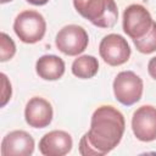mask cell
I'll return each mask as SVG.
<instances>
[{"label":"cell","instance_id":"1","mask_svg":"<svg viewBox=\"0 0 156 156\" xmlns=\"http://www.w3.org/2000/svg\"><path fill=\"white\" fill-rule=\"evenodd\" d=\"M126 129L124 116L111 105L99 106L91 116L90 129L79 141L83 156H104L111 152L122 140Z\"/></svg>","mask_w":156,"mask_h":156},{"label":"cell","instance_id":"2","mask_svg":"<svg viewBox=\"0 0 156 156\" xmlns=\"http://www.w3.org/2000/svg\"><path fill=\"white\" fill-rule=\"evenodd\" d=\"M76 11L99 28H111L118 20L115 0H73Z\"/></svg>","mask_w":156,"mask_h":156},{"label":"cell","instance_id":"3","mask_svg":"<svg viewBox=\"0 0 156 156\" xmlns=\"http://www.w3.org/2000/svg\"><path fill=\"white\" fill-rule=\"evenodd\" d=\"M123 30L133 40L144 39L156 26L149 10L140 4H132L123 12Z\"/></svg>","mask_w":156,"mask_h":156},{"label":"cell","instance_id":"4","mask_svg":"<svg viewBox=\"0 0 156 156\" xmlns=\"http://www.w3.org/2000/svg\"><path fill=\"white\" fill-rule=\"evenodd\" d=\"M13 30L21 41L26 44H35L44 38L46 22L43 15L38 11L24 10L16 16Z\"/></svg>","mask_w":156,"mask_h":156},{"label":"cell","instance_id":"5","mask_svg":"<svg viewBox=\"0 0 156 156\" xmlns=\"http://www.w3.org/2000/svg\"><path fill=\"white\" fill-rule=\"evenodd\" d=\"M113 94L118 102L124 106L136 104L143 95V79L133 71H122L113 79Z\"/></svg>","mask_w":156,"mask_h":156},{"label":"cell","instance_id":"6","mask_svg":"<svg viewBox=\"0 0 156 156\" xmlns=\"http://www.w3.org/2000/svg\"><path fill=\"white\" fill-rule=\"evenodd\" d=\"M89 44L87 30L78 24H68L62 27L55 38L56 48L67 56H77L82 54Z\"/></svg>","mask_w":156,"mask_h":156},{"label":"cell","instance_id":"7","mask_svg":"<svg viewBox=\"0 0 156 156\" xmlns=\"http://www.w3.org/2000/svg\"><path fill=\"white\" fill-rule=\"evenodd\" d=\"M99 54L104 62L110 66H121L126 63L132 54L128 41L119 34H107L99 45Z\"/></svg>","mask_w":156,"mask_h":156},{"label":"cell","instance_id":"8","mask_svg":"<svg viewBox=\"0 0 156 156\" xmlns=\"http://www.w3.org/2000/svg\"><path fill=\"white\" fill-rule=\"evenodd\" d=\"M132 130L140 141L156 140V107L143 105L136 108L132 117Z\"/></svg>","mask_w":156,"mask_h":156},{"label":"cell","instance_id":"9","mask_svg":"<svg viewBox=\"0 0 156 156\" xmlns=\"http://www.w3.org/2000/svg\"><path fill=\"white\" fill-rule=\"evenodd\" d=\"M34 139L24 130H12L1 141V156H29L34 151Z\"/></svg>","mask_w":156,"mask_h":156},{"label":"cell","instance_id":"10","mask_svg":"<svg viewBox=\"0 0 156 156\" xmlns=\"http://www.w3.org/2000/svg\"><path fill=\"white\" fill-rule=\"evenodd\" d=\"M54 117V111L51 104L40 96L32 98L24 108V119L33 128H45L48 127Z\"/></svg>","mask_w":156,"mask_h":156},{"label":"cell","instance_id":"11","mask_svg":"<svg viewBox=\"0 0 156 156\" xmlns=\"http://www.w3.org/2000/svg\"><path fill=\"white\" fill-rule=\"evenodd\" d=\"M72 146V136L65 130H51L39 141V151L44 156H65Z\"/></svg>","mask_w":156,"mask_h":156},{"label":"cell","instance_id":"12","mask_svg":"<svg viewBox=\"0 0 156 156\" xmlns=\"http://www.w3.org/2000/svg\"><path fill=\"white\" fill-rule=\"evenodd\" d=\"M65 62L56 55H43L37 60V74L44 80H57L65 73Z\"/></svg>","mask_w":156,"mask_h":156},{"label":"cell","instance_id":"13","mask_svg":"<svg viewBox=\"0 0 156 156\" xmlns=\"http://www.w3.org/2000/svg\"><path fill=\"white\" fill-rule=\"evenodd\" d=\"M72 73L80 79L93 78L99 71V61L91 55H82L72 63Z\"/></svg>","mask_w":156,"mask_h":156},{"label":"cell","instance_id":"14","mask_svg":"<svg viewBox=\"0 0 156 156\" xmlns=\"http://www.w3.org/2000/svg\"><path fill=\"white\" fill-rule=\"evenodd\" d=\"M136 50L141 54H152L156 51V26L154 29L141 40H135L133 41Z\"/></svg>","mask_w":156,"mask_h":156},{"label":"cell","instance_id":"15","mask_svg":"<svg viewBox=\"0 0 156 156\" xmlns=\"http://www.w3.org/2000/svg\"><path fill=\"white\" fill-rule=\"evenodd\" d=\"M0 41H1L0 61L1 62H6V61L11 60L13 57V55L16 54V45H15V41L4 32L0 35Z\"/></svg>","mask_w":156,"mask_h":156},{"label":"cell","instance_id":"16","mask_svg":"<svg viewBox=\"0 0 156 156\" xmlns=\"http://www.w3.org/2000/svg\"><path fill=\"white\" fill-rule=\"evenodd\" d=\"M1 78H2V93H1V107H4L7 101L11 99V94H12V89H11V83L9 82L7 77L5 73H1Z\"/></svg>","mask_w":156,"mask_h":156},{"label":"cell","instance_id":"17","mask_svg":"<svg viewBox=\"0 0 156 156\" xmlns=\"http://www.w3.org/2000/svg\"><path fill=\"white\" fill-rule=\"evenodd\" d=\"M147 72H149L150 77L156 80V56L150 58V61L147 63Z\"/></svg>","mask_w":156,"mask_h":156},{"label":"cell","instance_id":"18","mask_svg":"<svg viewBox=\"0 0 156 156\" xmlns=\"http://www.w3.org/2000/svg\"><path fill=\"white\" fill-rule=\"evenodd\" d=\"M26 1L32 4V5H35V6H43V5L49 2V0H26Z\"/></svg>","mask_w":156,"mask_h":156},{"label":"cell","instance_id":"19","mask_svg":"<svg viewBox=\"0 0 156 156\" xmlns=\"http://www.w3.org/2000/svg\"><path fill=\"white\" fill-rule=\"evenodd\" d=\"M12 0H0V2L1 4H6V2H11Z\"/></svg>","mask_w":156,"mask_h":156}]
</instances>
